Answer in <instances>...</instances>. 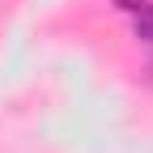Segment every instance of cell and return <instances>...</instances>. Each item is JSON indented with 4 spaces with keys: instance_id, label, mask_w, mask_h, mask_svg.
Wrapping results in <instances>:
<instances>
[{
    "instance_id": "obj_2",
    "label": "cell",
    "mask_w": 153,
    "mask_h": 153,
    "mask_svg": "<svg viewBox=\"0 0 153 153\" xmlns=\"http://www.w3.org/2000/svg\"><path fill=\"white\" fill-rule=\"evenodd\" d=\"M115 9H123V13H140V9H149L153 0H111Z\"/></svg>"
},
{
    "instance_id": "obj_1",
    "label": "cell",
    "mask_w": 153,
    "mask_h": 153,
    "mask_svg": "<svg viewBox=\"0 0 153 153\" xmlns=\"http://www.w3.org/2000/svg\"><path fill=\"white\" fill-rule=\"evenodd\" d=\"M136 38L140 43H153V4L136 13Z\"/></svg>"
}]
</instances>
